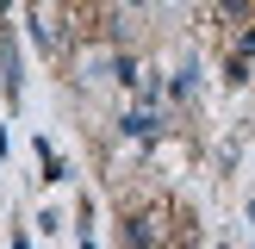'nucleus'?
I'll use <instances>...</instances> for the list:
<instances>
[{"label": "nucleus", "mask_w": 255, "mask_h": 249, "mask_svg": "<svg viewBox=\"0 0 255 249\" xmlns=\"http://www.w3.org/2000/svg\"><path fill=\"white\" fill-rule=\"evenodd\" d=\"M131 243L137 249H156L162 243V212H131Z\"/></svg>", "instance_id": "obj_1"}, {"label": "nucleus", "mask_w": 255, "mask_h": 249, "mask_svg": "<svg viewBox=\"0 0 255 249\" xmlns=\"http://www.w3.org/2000/svg\"><path fill=\"white\" fill-rule=\"evenodd\" d=\"M125 131H131V137H149V131H156V119H149V112H131V119H125Z\"/></svg>", "instance_id": "obj_2"}, {"label": "nucleus", "mask_w": 255, "mask_h": 249, "mask_svg": "<svg viewBox=\"0 0 255 249\" xmlns=\"http://www.w3.org/2000/svg\"><path fill=\"white\" fill-rule=\"evenodd\" d=\"M249 6H255V0H224V12H237V19H243Z\"/></svg>", "instance_id": "obj_3"}]
</instances>
